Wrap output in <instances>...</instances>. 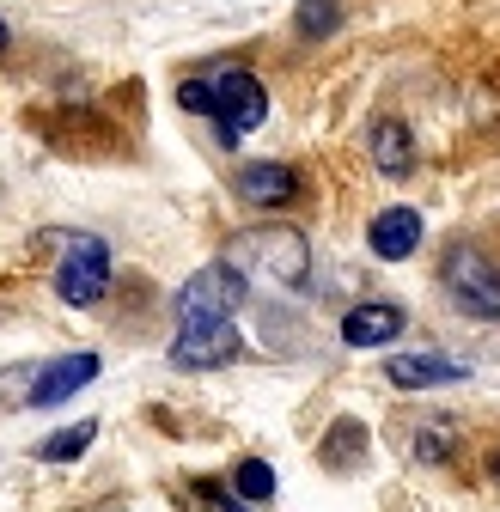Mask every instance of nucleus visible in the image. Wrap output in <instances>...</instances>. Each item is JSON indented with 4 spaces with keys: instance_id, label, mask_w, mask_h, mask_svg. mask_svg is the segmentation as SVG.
Wrapping results in <instances>:
<instances>
[{
    "instance_id": "f257e3e1",
    "label": "nucleus",
    "mask_w": 500,
    "mask_h": 512,
    "mask_svg": "<svg viewBox=\"0 0 500 512\" xmlns=\"http://www.w3.org/2000/svg\"><path fill=\"white\" fill-rule=\"evenodd\" d=\"M177 104L190 110V116H214L226 147H232L238 135H250V128L269 122V92H263L257 74H244V68H226V74H214V80H183V86H177Z\"/></svg>"
},
{
    "instance_id": "f03ea898",
    "label": "nucleus",
    "mask_w": 500,
    "mask_h": 512,
    "mask_svg": "<svg viewBox=\"0 0 500 512\" xmlns=\"http://www.w3.org/2000/svg\"><path fill=\"white\" fill-rule=\"evenodd\" d=\"M226 263L238 275H263V281H281V287H305L311 281V250L293 226H263V232H244L232 244Z\"/></svg>"
},
{
    "instance_id": "7ed1b4c3",
    "label": "nucleus",
    "mask_w": 500,
    "mask_h": 512,
    "mask_svg": "<svg viewBox=\"0 0 500 512\" xmlns=\"http://www.w3.org/2000/svg\"><path fill=\"white\" fill-rule=\"evenodd\" d=\"M244 299H250V281L220 256V263H202L177 287V324H232V311Z\"/></svg>"
},
{
    "instance_id": "20e7f679",
    "label": "nucleus",
    "mask_w": 500,
    "mask_h": 512,
    "mask_svg": "<svg viewBox=\"0 0 500 512\" xmlns=\"http://www.w3.org/2000/svg\"><path fill=\"white\" fill-rule=\"evenodd\" d=\"M440 281H446V293H452L458 311H470V317H500V269L488 263V250L452 244L446 263H440Z\"/></svg>"
},
{
    "instance_id": "39448f33",
    "label": "nucleus",
    "mask_w": 500,
    "mask_h": 512,
    "mask_svg": "<svg viewBox=\"0 0 500 512\" xmlns=\"http://www.w3.org/2000/svg\"><path fill=\"white\" fill-rule=\"evenodd\" d=\"M55 293L68 305H98L110 293V244L104 238H74L55 269Z\"/></svg>"
},
{
    "instance_id": "423d86ee",
    "label": "nucleus",
    "mask_w": 500,
    "mask_h": 512,
    "mask_svg": "<svg viewBox=\"0 0 500 512\" xmlns=\"http://www.w3.org/2000/svg\"><path fill=\"white\" fill-rule=\"evenodd\" d=\"M238 360V330L232 324H183L177 342H171V366L183 372H208V366H226Z\"/></svg>"
},
{
    "instance_id": "0eeeda50",
    "label": "nucleus",
    "mask_w": 500,
    "mask_h": 512,
    "mask_svg": "<svg viewBox=\"0 0 500 512\" xmlns=\"http://www.w3.org/2000/svg\"><path fill=\"white\" fill-rule=\"evenodd\" d=\"M385 378L397 384V391H440V384H464L470 366L452 360V354H391Z\"/></svg>"
},
{
    "instance_id": "6e6552de",
    "label": "nucleus",
    "mask_w": 500,
    "mask_h": 512,
    "mask_svg": "<svg viewBox=\"0 0 500 512\" xmlns=\"http://www.w3.org/2000/svg\"><path fill=\"white\" fill-rule=\"evenodd\" d=\"M92 378H98V354H61V360H49V366L31 378V409L68 403L74 391H86Z\"/></svg>"
},
{
    "instance_id": "1a4fd4ad",
    "label": "nucleus",
    "mask_w": 500,
    "mask_h": 512,
    "mask_svg": "<svg viewBox=\"0 0 500 512\" xmlns=\"http://www.w3.org/2000/svg\"><path fill=\"white\" fill-rule=\"evenodd\" d=\"M409 330V317H403V305H391V299H366V305H354L348 317H342V342L348 348H385V342H397Z\"/></svg>"
},
{
    "instance_id": "9d476101",
    "label": "nucleus",
    "mask_w": 500,
    "mask_h": 512,
    "mask_svg": "<svg viewBox=\"0 0 500 512\" xmlns=\"http://www.w3.org/2000/svg\"><path fill=\"white\" fill-rule=\"evenodd\" d=\"M299 196V171L293 165H275V159H257L238 171V202L250 208H287Z\"/></svg>"
},
{
    "instance_id": "9b49d317",
    "label": "nucleus",
    "mask_w": 500,
    "mask_h": 512,
    "mask_svg": "<svg viewBox=\"0 0 500 512\" xmlns=\"http://www.w3.org/2000/svg\"><path fill=\"white\" fill-rule=\"evenodd\" d=\"M366 244H372V256H385V263H403V256L421 250V214H415V208H385V214H372Z\"/></svg>"
},
{
    "instance_id": "f8f14e48",
    "label": "nucleus",
    "mask_w": 500,
    "mask_h": 512,
    "mask_svg": "<svg viewBox=\"0 0 500 512\" xmlns=\"http://www.w3.org/2000/svg\"><path fill=\"white\" fill-rule=\"evenodd\" d=\"M366 147H372V165H379L385 177H409V165H415V135L403 122H372V135H366Z\"/></svg>"
},
{
    "instance_id": "ddd939ff",
    "label": "nucleus",
    "mask_w": 500,
    "mask_h": 512,
    "mask_svg": "<svg viewBox=\"0 0 500 512\" xmlns=\"http://www.w3.org/2000/svg\"><path fill=\"white\" fill-rule=\"evenodd\" d=\"M92 439H98V421H74V427L49 433V439L37 445V458H43V464H68V458H80V452H86Z\"/></svg>"
},
{
    "instance_id": "4468645a",
    "label": "nucleus",
    "mask_w": 500,
    "mask_h": 512,
    "mask_svg": "<svg viewBox=\"0 0 500 512\" xmlns=\"http://www.w3.org/2000/svg\"><path fill=\"white\" fill-rule=\"evenodd\" d=\"M232 494H238V500H269V494H275V470H269L263 458H244V464L232 470Z\"/></svg>"
},
{
    "instance_id": "2eb2a0df",
    "label": "nucleus",
    "mask_w": 500,
    "mask_h": 512,
    "mask_svg": "<svg viewBox=\"0 0 500 512\" xmlns=\"http://www.w3.org/2000/svg\"><path fill=\"white\" fill-rule=\"evenodd\" d=\"M7 43H13V31H7V19H0V55H7Z\"/></svg>"
},
{
    "instance_id": "dca6fc26",
    "label": "nucleus",
    "mask_w": 500,
    "mask_h": 512,
    "mask_svg": "<svg viewBox=\"0 0 500 512\" xmlns=\"http://www.w3.org/2000/svg\"><path fill=\"white\" fill-rule=\"evenodd\" d=\"M488 470H494V476H500V452H494V458H488Z\"/></svg>"
},
{
    "instance_id": "f3484780",
    "label": "nucleus",
    "mask_w": 500,
    "mask_h": 512,
    "mask_svg": "<svg viewBox=\"0 0 500 512\" xmlns=\"http://www.w3.org/2000/svg\"><path fill=\"white\" fill-rule=\"evenodd\" d=\"M214 512H238V506H232V500H220V506H214Z\"/></svg>"
}]
</instances>
